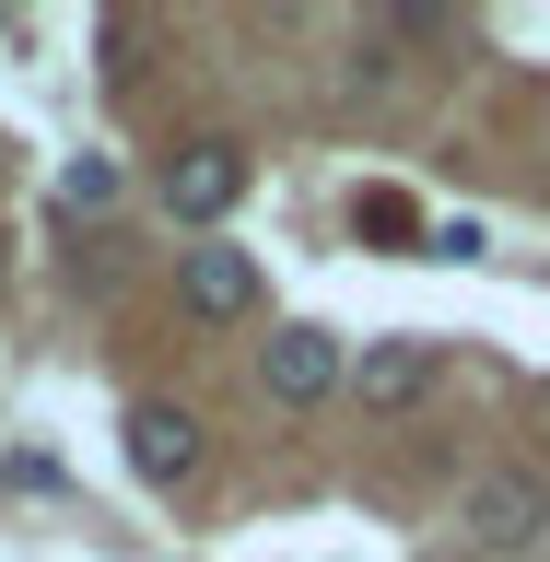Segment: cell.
Returning <instances> with one entry per match:
<instances>
[{
    "label": "cell",
    "mask_w": 550,
    "mask_h": 562,
    "mask_svg": "<svg viewBox=\"0 0 550 562\" xmlns=\"http://www.w3.org/2000/svg\"><path fill=\"white\" fill-rule=\"evenodd\" d=\"M539 527H550V481L539 469H481V481H469V539H481V551H527Z\"/></svg>",
    "instance_id": "1"
},
{
    "label": "cell",
    "mask_w": 550,
    "mask_h": 562,
    "mask_svg": "<svg viewBox=\"0 0 550 562\" xmlns=\"http://www.w3.org/2000/svg\"><path fill=\"white\" fill-rule=\"evenodd\" d=\"M235 200H246V153L235 140H188V153L165 165V211L176 223H223Z\"/></svg>",
    "instance_id": "2"
},
{
    "label": "cell",
    "mask_w": 550,
    "mask_h": 562,
    "mask_svg": "<svg viewBox=\"0 0 550 562\" xmlns=\"http://www.w3.org/2000/svg\"><path fill=\"white\" fill-rule=\"evenodd\" d=\"M328 386H340V340H328V328H281V340H258V398L305 411V398H328Z\"/></svg>",
    "instance_id": "3"
},
{
    "label": "cell",
    "mask_w": 550,
    "mask_h": 562,
    "mask_svg": "<svg viewBox=\"0 0 550 562\" xmlns=\"http://www.w3.org/2000/svg\"><path fill=\"white\" fill-rule=\"evenodd\" d=\"M188 316H200V328H246V316H258V258H246V246H188Z\"/></svg>",
    "instance_id": "4"
},
{
    "label": "cell",
    "mask_w": 550,
    "mask_h": 562,
    "mask_svg": "<svg viewBox=\"0 0 550 562\" xmlns=\"http://www.w3.org/2000/svg\"><path fill=\"white\" fill-rule=\"evenodd\" d=\"M130 469H141V481H188V469H200V422H188V411H176V398H141V411H130Z\"/></svg>",
    "instance_id": "5"
},
{
    "label": "cell",
    "mask_w": 550,
    "mask_h": 562,
    "mask_svg": "<svg viewBox=\"0 0 550 562\" xmlns=\"http://www.w3.org/2000/svg\"><path fill=\"white\" fill-rule=\"evenodd\" d=\"M340 375L363 386L375 411H411L422 386H434V351H422V340H375V351H363V363H340Z\"/></svg>",
    "instance_id": "6"
},
{
    "label": "cell",
    "mask_w": 550,
    "mask_h": 562,
    "mask_svg": "<svg viewBox=\"0 0 550 562\" xmlns=\"http://www.w3.org/2000/svg\"><path fill=\"white\" fill-rule=\"evenodd\" d=\"M117 188H130V176H117V153H82V165L59 176V211H70V223H94V211H117Z\"/></svg>",
    "instance_id": "7"
},
{
    "label": "cell",
    "mask_w": 550,
    "mask_h": 562,
    "mask_svg": "<svg viewBox=\"0 0 550 562\" xmlns=\"http://www.w3.org/2000/svg\"><path fill=\"white\" fill-rule=\"evenodd\" d=\"M351 223H363L375 246H411V235H422V200H411V188H363V200H351Z\"/></svg>",
    "instance_id": "8"
},
{
    "label": "cell",
    "mask_w": 550,
    "mask_h": 562,
    "mask_svg": "<svg viewBox=\"0 0 550 562\" xmlns=\"http://www.w3.org/2000/svg\"><path fill=\"white\" fill-rule=\"evenodd\" d=\"M0 270H12V235H0Z\"/></svg>",
    "instance_id": "9"
}]
</instances>
